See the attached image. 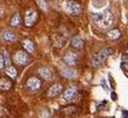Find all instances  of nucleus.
I'll return each instance as SVG.
<instances>
[{
	"instance_id": "nucleus-1",
	"label": "nucleus",
	"mask_w": 128,
	"mask_h": 118,
	"mask_svg": "<svg viewBox=\"0 0 128 118\" xmlns=\"http://www.w3.org/2000/svg\"><path fill=\"white\" fill-rule=\"evenodd\" d=\"M92 21L95 26L99 29H109L114 22V16L110 10H103L99 13H95L92 15Z\"/></svg>"
},
{
	"instance_id": "nucleus-2",
	"label": "nucleus",
	"mask_w": 128,
	"mask_h": 118,
	"mask_svg": "<svg viewBox=\"0 0 128 118\" xmlns=\"http://www.w3.org/2000/svg\"><path fill=\"white\" fill-rule=\"evenodd\" d=\"M111 55H113V49H112V47H104V49H102L98 53H96V55L92 57V59H91V65H92L94 67H98L99 65H102V64L106 60L107 57H110Z\"/></svg>"
},
{
	"instance_id": "nucleus-3",
	"label": "nucleus",
	"mask_w": 128,
	"mask_h": 118,
	"mask_svg": "<svg viewBox=\"0 0 128 118\" xmlns=\"http://www.w3.org/2000/svg\"><path fill=\"white\" fill-rule=\"evenodd\" d=\"M66 10L72 15H80L82 12V6L77 1H68L66 4Z\"/></svg>"
},
{
	"instance_id": "nucleus-4",
	"label": "nucleus",
	"mask_w": 128,
	"mask_h": 118,
	"mask_svg": "<svg viewBox=\"0 0 128 118\" xmlns=\"http://www.w3.org/2000/svg\"><path fill=\"white\" fill-rule=\"evenodd\" d=\"M37 13L35 12L34 9H30L26 13V26L27 27H32L36 21H37Z\"/></svg>"
},
{
	"instance_id": "nucleus-5",
	"label": "nucleus",
	"mask_w": 128,
	"mask_h": 118,
	"mask_svg": "<svg viewBox=\"0 0 128 118\" xmlns=\"http://www.w3.org/2000/svg\"><path fill=\"white\" fill-rule=\"evenodd\" d=\"M14 61L18 65H26L29 61V58H28V55L23 51H17L14 55Z\"/></svg>"
},
{
	"instance_id": "nucleus-6",
	"label": "nucleus",
	"mask_w": 128,
	"mask_h": 118,
	"mask_svg": "<svg viewBox=\"0 0 128 118\" xmlns=\"http://www.w3.org/2000/svg\"><path fill=\"white\" fill-rule=\"evenodd\" d=\"M61 91H62V86H61L60 83H54L53 86H51V87L49 88L46 95H47L49 97H54V96H58Z\"/></svg>"
},
{
	"instance_id": "nucleus-7",
	"label": "nucleus",
	"mask_w": 128,
	"mask_h": 118,
	"mask_svg": "<svg viewBox=\"0 0 128 118\" xmlns=\"http://www.w3.org/2000/svg\"><path fill=\"white\" fill-rule=\"evenodd\" d=\"M42 86V82L39 79L37 78H30L28 81H27V87L30 89V90H38Z\"/></svg>"
},
{
	"instance_id": "nucleus-8",
	"label": "nucleus",
	"mask_w": 128,
	"mask_h": 118,
	"mask_svg": "<svg viewBox=\"0 0 128 118\" xmlns=\"http://www.w3.org/2000/svg\"><path fill=\"white\" fill-rule=\"evenodd\" d=\"M64 60H65V63L69 65V66H73V65H75L77 63V60H78V58H77V56L74 53V52H68V53H66L65 56V58H64Z\"/></svg>"
},
{
	"instance_id": "nucleus-9",
	"label": "nucleus",
	"mask_w": 128,
	"mask_h": 118,
	"mask_svg": "<svg viewBox=\"0 0 128 118\" xmlns=\"http://www.w3.org/2000/svg\"><path fill=\"white\" fill-rule=\"evenodd\" d=\"M76 87H69L67 90H65V93H64V99L66 101H72L75 96H76Z\"/></svg>"
},
{
	"instance_id": "nucleus-10",
	"label": "nucleus",
	"mask_w": 128,
	"mask_h": 118,
	"mask_svg": "<svg viewBox=\"0 0 128 118\" xmlns=\"http://www.w3.org/2000/svg\"><path fill=\"white\" fill-rule=\"evenodd\" d=\"M39 74L42 75V78L46 79V80H52L53 79V74H52L51 70L47 68V67H42L39 70Z\"/></svg>"
},
{
	"instance_id": "nucleus-11",
	"label": "nucleus",
	"mask_w": 128,
	"mask_h": 118,
	"mask_svg": "<svg viewBox=\"0 0 128 118\" xmlns=\"http://www.w3.org/2000/svg\"><path fill=\"white\" fill-rule=\"evenodd\" d=\"M12 86H13V83L9 79L4 78L0 80V90H9L12 88Z\"/></svg>"
},
{
	"instance_id": "nucleus-12",
	"label": "nucleus",
	"mask_w": 128,
	"mask_h": 118,
	"mask_svg": "<svg viewBox=\"0 0 128 118\" xmlns=\"http://www.w3.org/2000/svg\"><path fill=\"white\" fill-rule=\"evenodd\" d=\"M72 45L74 46L75 49H77V50H81V49L83 47V41L77 36L73 37V39H72Z\"/></svg>"
},
{
	"instance_id": "nucleus-13",
	"label": "nucleus",
	"mask_w": 128,
	"mask_h": 118,
	"mask_svg": "<svg viewBox=\"0 0 128 118\" xmlns=\"http://www.w3.org/2000/svg\"><path fill=\"white\" fill-rule=\"evenodd\" d=\"M22 45L28 52H34V44H32V42L30 39H24L22 42Z\"/></svg>"
},
{
	"instance_id": "nucleus-14",
	"label": "nucleus",
	"mask_w": 128,
	"mask_h": 118,
	"mask_svg": "<svg viewBox=\"0 0 128 118\" xmlns=\"http://www.w3.org/2000/svg\"><path fill=\"white\" fill-rule=\"evenodd\" d=\"M120 37V31L118 29H113V30H110L109 33H107V38L109 39H117V38H119Z\"/></svg>"
},
{
	"instance_id": "nucleus-15",
	"label": "nucleus",
	"mask_w": 128,
	"mask_h": 118,
	"mask_svg": "<svg viewBox=\"0 0 128 118\" xmlns=\"http://www.w3.org/2000/svg\"><path fill=\"white\" fill-rule=\"evenodd\" d=\"M20 23H21V16H20V14L16 13L13 19H12V21H10V24L13 26V27H17V26H20Z\"/></svg>"
},
{
	"instance_id": "nucleus-16",
	"label": "nucleus",
	"mask_w": 128,
	"mask_h": 118,
	"mask_svg": "<svg viewBox=\"0 0 128 118\" xmlns=\"http://www.w3.org/2000/svg\"><path fill=\"white\" fill-rule=\"evenodd\" d=\"M6 74L8 75L10 79H14V78H16V70L13 67V66H8L7 67V70H6Z\"/></svg>"
},
{
	"instance_id": "nucleus-17",
	"label": "nucleus",
	"mask_w": 128,
	"mask_h": 118,
	"mask_svg": "<svg viewBox=\"0 0 128 118\" xmlns=\"http://www.w3.org/2000/svg\"><path fill=\"white\" fill-rule=\"evenodd\" d=\"M4 38H5V41H7V42H13L14 39H15V35H14V33L13 31H5V34H4Z\"/></svg>"
},
{
	"instance_id": "nucleus-18",
	"label": "nucleus",
	"mask_w": 128,
	"mask_h": 118,
	"mask_svg": "<svg viewBox=\"0 0 128 118\" xmlns=\"http://www.w3.org/2000/svg\"><path fill=\"white\" fill-rule=\"evenodd\" d=\"M37 4H38V6L41 7V9L44 10V12H46V10L49 9V7H47V4H46V1H45V0H37Z\"/></svg>"
},
{
	"instance_id": "nucleus-19",
	"label": "nucleus",
	"mask_w": 128,
	"mask_h": 118,
	"mask_svg": "<svg viewBox=\"0 0 128 118\" xmlns=\"http://www.w3.org/2000/svg\"><path fill=\"white\" fill-rule=\"evenodd\" d=\"M4 61H5V64H6L7 66H9L10 59H9V55H8V51H7V50L4 51Z\"/></svg>"
},
{
	"instance_id": "nucleus-20",
	"label": "nucleus",
	"mask_w": 128,
	"mask_h": 118,
	"mask_svg": "<svg viewBox=\"0 0 128 118\" xmlns=\"http://www.w3.org/2000/svg\"><path fill=\"white\" fill-rule=\"evenodd\" d=\"M62 75H65V76H67V78H73L74 75H75V73L74 72H68V71H62Z\"/></svg>"
},
{
	"instance_id": "nucleus-21",
	"label": "nucleus",
	"mask_w": 128,
	"mask_h": 118,
	"mask_svg": "<svg viewBox=\"0 0 128 118\" xmlns=\"http://www.w3.org/2000/svg\"><path fill=\"white\" fill-rule=\"evenodd\" d=\"M101 83H102V87L104 90H109V85H107V82H106L105 79H102L101 80Z\"/></svg>"
},
{
	"instance_id": "nucleus-22",
	"label": "nucleus",
	"mask_w": 128,
	"mask_h": 118,
	"mask_svg": "<svg viewBox=\"0 0 128 118\" xmlns=\"http://www.w3.org/2000/svg\"><path fill=\"white\" fill-rule=\"evenodd\" d=\"M121 68H122V71H128V63L127 61H122V63H121Z\"/></svg>"
},
{
	"instance_id": "nucleus-23",
	"label": "nucleus",
	"mask_w": 128,
	"mask_h": 118,
	"mask_svg": "<svg viewBox=\"0 0 128 118\" xmlns=\"http://www.w3.org/2000/svg\"><path fill=\"white\" fill-rule=\"evenodd\" d=\"M4 64H5V61H4V57H2V56H0V70L2 68Z\"/></svg>"
},
{
	"instance_id": "nucleus-24",
	"label": "nucleus",
	"mask_w": 128,
	"mask_h": 118,
	"mask_svg": "<svg viewBox=\"0 0 128 118\" xmlns=\"http://www.w3.org/2000/svg\"><path fill=\"white\" fill-rule=\"evenodd\" d=\"M111 97H112V100H113V101H117V99H118L115 93H112V94H111Z\"/></svg>"
},
{
	"instance_id": "nucleus-25",
	"label": "nucleus",
	"mask_w": 128,
	"mask_h": 118,
	"mask_svg": "<svg viewBox=\"0 0 128 118\" xmlns=\"http://www.w3.org/2000/svg\"><path fill=\"white\" fill-rule=\"evenodd\" d=\"M122 117L128 118V111H122Z\"/></svg>"
},
{
	"instance_id": "nucleus-26",
	"label": "nucleus",
	"mask_w": 128,
	"mask_h": 118,
	"mask_svg": "<svg viewBox=\"0 0 128 118\" xmlns=\"http://www.w3.org/2000/svg\"><path fill=\"white\" fill-rule=\"evenodd\" d=\"M2 15V8H0V16Z\"/></svg>"
}]
</instances>
